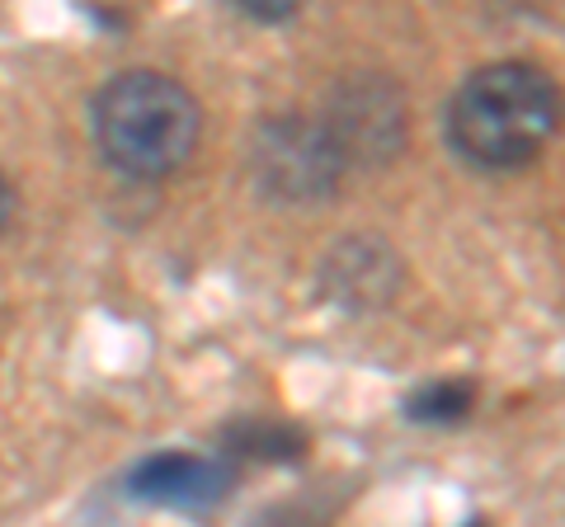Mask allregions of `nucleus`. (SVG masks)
Listing matches in <instances>:
<instances>
[{
  "instance_id": "f257e3e1",
  "label": "nucleus",
  "mask_w": 565,
  "mask_h": 527,
  "mask_svg": "<svg viewBox=\"0 0 565 527\" xmlns=\"http://www.w3.org/2000/svg\"><path fill=\"white\" fill-rule=\"evenodd\" d=\"M556 80L533 62H490L448 104V147L476 170H523L556 132Z\"/></svg>"
},
{
  "instance_id": "f03ea898",
  "label": "nucleus",
  "mask_w": 565,
  "mask_h": 527,
  "mask_svg": "<svg viewBox=\"0 0 565 527\" xmlns=\"http://www.w3.org/2000/svg\"><path fill=\"white\" fill-rule=\"evenodd\" d=\"M90 132L99 155L128 180H166L184 170L203 137L199 99L174 76L137 66L104 80L90 104Z\"/></svg>"
},
{
  "instance_id": "7ed1b4c3",
  "label": "nucleus",
  "mask_w": 565,
  "mask_h": 527,
  "mask_svg": "<svg viewBox=\"0 0 565 527\" xmlns=\"http://www.w3.org/2000/svg\"><path fill=\"white\" fill-rule=\"evenodd\" d=\"M250 180L274 203H321L344 184V155L316 114H274L250 137Z\"/></svg>"
},
{
  "instance_id": "20e7f679",
  "label": "nucleus",
  "mask_w": 565,
  "mask_h": 527,
  "mask_svg": "<svg viewBox=\"0 0 565 527\" xmlns=\"http://www.w3.org/2000/svg\"><path fill=\"white\" fill-rule=\"evenodd\" d=\"M334 137L344 165H386L405 147V99L386 76H344L316 114Z\"/></svg>"
},
{
  "instance_id": "39448f33",
  "label": "nucleus",
  "mask_w": 565,
  "mask_h": 527,
  "mask_svg": "<svg viewBox=\"0 0 565 527\" xmlns=\"http://www.w3.org/2000/svg\"><path fill=\"white\" fill-rule=\"evenodd\" d=\"M236 481L241 466L232 456L151 452L128 471V495L151 508H174V514H207V508L226 504Z\"/></svg>"
},
{
  "instance_id": "423d86ee",
  "label": "nucleus",
  "mask_w": 565,
  "mask_h": 527,
  "mask_svg": "<svg viewBox=\"0 0 565 527\" xmlns=\"http://www.w3.org/2000/svg\"><path fill=\"white\" fill-rule=\"evenodd\" d=\"M321 283L344 311H377L392 302V292L401 288V259L386 250L382 240L353 236L330 250Z\"/></svg>"
},
{
  "instance_id": "0eeeda50",
  "label": "nucleus",
  "mask_w": 565,
  "mask_h": 527,
  "mask_svg": "<svg viewBox=\"0 0 565 527\" xmlns=\"http://www.w3.org/2000/svg\"><path fill=\"white\" fill-rule=\"evenodd\" d=\"M222 456H255V462H302L307 456V433L297 424H278V419H236L222 429Z\"/></svg>"
},
{
  "instance_id": "6e6552de",
  "label": "nucleus",
  "mask_w": 565,
  "mask_h": 527,
  "mask_svg": "<svg viewBox=\"0 0 565 527\" xmlns=\"http://www.w3.org/2000/svg\"><path fill=\"white\" fill-rule=\"evenodd\" d=\"M476 410V381L471 377H444V381H424L405 396V415L415 424H438L452 429Z\"/></svg>"
},
{
  "instance_id": "1a4fd4ad",
  "label": "nucleus",
  "mask_w": 565,
  "mask_h": 527,
  "mask_svg": "<svg viewBox=\"0 0 565 527\" xmlns=\"http://www.w3.org/2000/svg\"><path fill=\"white\" fill-rule=\"evenodd\" d=\"M245 14H255V20H288V14H292V6H269V0H259V6H241Z\"/></svg>"
},
{
  "instance_id": "9d476101",
  "label": "nucleus",
  "mask_w": 565,
  "mask_h": 527,
  "mask_svg": "<svg viewBox=\"0 0 565 527\" xmlns=\"http://www.w3.org/2000/svg\"><path fill=\"white\" fill-rule=\"evenodd\" d=\"M14 217V193H10V184H6V174H0V226H6Z\"/></svg>"
},
{
  "instance_id": "9b49d317",
  "label": "nucleus",
  "mask_w": 565,
  "mask_h": 527,
  "mask_svg": "<svg viewBox=\"0 0 565 527\" xmlns=\"http://www.w3.org/2000/svg\"><path fill=\"white\" fill-rule=\"evenodd\" d=\"M467 527H486V523H481V518H476V523H467Z\"/></svg>"
}]
</instances>
